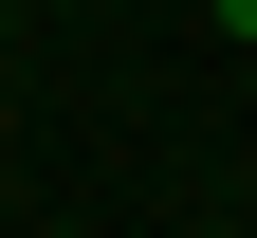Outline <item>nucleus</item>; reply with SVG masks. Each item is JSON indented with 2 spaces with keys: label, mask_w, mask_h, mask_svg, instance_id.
Masks as SVG:
<instances>
[{
  "label": "nucleus",
  "mask_w": 257,
  "mask_h": 238,
  "mask_svg": "<svg viewBox=\"0 0 257 238\" xmlns=\"http://www.w3.org/2000/svg\"><path fill=\"white\" fill-rule=\"evenodd\" d=\"M220 37H257V0H220Z\"/></svg>",
  "instance_id": "1"
}]
</instances>
